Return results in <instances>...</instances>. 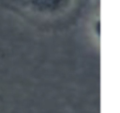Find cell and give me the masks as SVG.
<instances>
[{
	"mask_svg": "<svg viewBox=\"0 0 120 113\" xmlns=\"http://www.w3.org/2000/svg\"><path fill=\"white\" fill-rule=\"evenodd\" d=\"M72 0H27L30 7L41 14H56L65 11Z\"/></svg>",
	"mask_w": 120,
	"mask_h": 113,
	"instance_id": "1",
	"label": "cell"
}]
</instances>
